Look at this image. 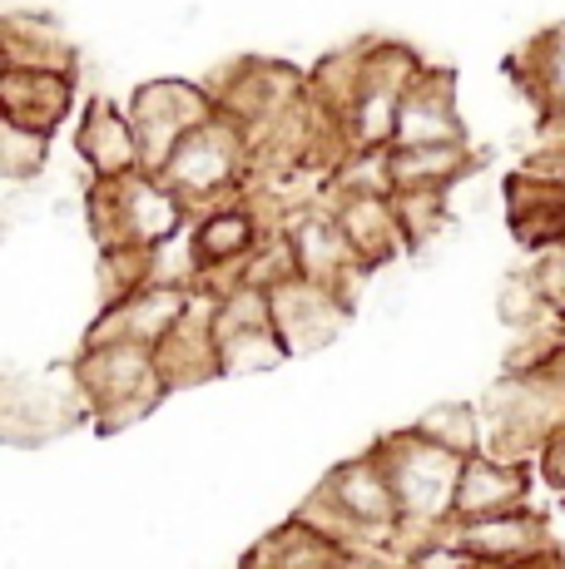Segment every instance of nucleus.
I'll use <instances>...</instances> for the list:
<instances>
[{
  "instance_id": "nucleus-1",
  "label": "nucleus",
  "mask_w": 565,
  "mask_h": 569,
  "mask_svg": "<svg viewBox=\"0 0 565 569\" xmlns=\"http://www.w3.org/2000/svg\"><path fill=\"white\" fill-rule=\"evenodd\" d=\"M387 466V480L397 490V510H402V550L427 535L447 530L456 520V490H462V470L466 456L447 451V446L427 441L417 426L407 431H387L373 446Z\"/></svg>"
},
{
  "instance_id": "nucleus-2",
  "label": "nucleus",
  "mask_w": 565,
  "mask_h": 569,
  "mask_svg": "<svg viewBox=\"0 0 565 569\" xmlns=\"http://www.w3.org/2000/svg\"><path fill=\"white\" fill-rule=\"evenodd\" d=\"M189 213L194 208L149 169L90 189V223L105 253H159L189 233Z\"/></svg>"
},
{
  "instance_id": "nucleus-3",
  "label": "nucleus",
  "mask_w": 565,
  "mask_h": 569,
  "mask_svg": "<svg viewBox=\"0 0 565 569\" xmlns=\"http://www.w3.org/2000/svg\"><path fill=\"white\" fill-rule=\"evenodd\" d=\"M482 426H486V456L496 461H541L551 436L565 426V391L556 387L546 367L541 371H511L482 401Z\"/></svg>"
},
{
  "instance_id": "nucleus-4",
  "label": "nucleus",
  "mask_w": 565,
  "mask_h": 569,
  "mask_svg": "<svg viewBox=\"0 0 565 569\" xmlns=\"http://www.w3.org/2000/svg\"><path fill=\"white\" fill-rule=\"evenodd\" d=\"M75 381H80L85 416L100 431H125V426L145 421L149 411L165 401V377H159V357L149 347H80L75 357Z\"/></svg>"
},
{
  "instance_id": "nucleus-5",
  "label": "nucleus",
  "mask_w": 565,
  "mask_h": 569,
  "mask_svg": "<svg viewBox=\"0 0 565 569\" xmlns=\"http://www.w3.org/2000/svg\"><path fill=\"white\" fill-rule=\"evenodd\" d=\"M254 149H258L254 129H248L238 114L219 109L209 124H199L179 149H174V159L165 163L159 179H165L189 208L204 213V208H219V203L238 199V183H244L248 163H254Z\"/></svg>"
},
{
  "instance_id": "nucleus-6",
  "label": "nucleus",
  "mask_w": 565,
  "mask_h": 569,
  "mask_svg": "<svg viewBox=\"0 0 565 569\" xmlns=\"http://www.w3.org/2000/svg\"><path fill=\"white\" fill-rule=\"evenodd\" d=\"M422 70H427V64H422L407 46H393V40L367 46L363 80H357V94L343 114L347 154H377V149H393L397 114H402V104H407L412 84L422 80Z\"/></svg>"
},
{
  "instance_id": "nucleus-7",
  "label": "nucleus",
  "mask_w": 565,
  "mask_h": 569,
  "mask_svg": "<svg viewBox=\"0 0 565 569\" xmlns=\"http://www.w3.org/2000/svg\"><path fill=\"white\" fill-rule=\"evenodd\" d=\"M129 119L139 129V149H145V169L165 173V163L174 159V149L194 134L199 124H209L219 114V94L204 90L189 80H149L129 94Z\"/></svg>"
},
{
  "instance_id": "nucleus-8",
  "label": "nucleus",
  "mask_w": 565,
  "mask_h": 569,
  "mask_svg": "<svg viewBox=\"0 0 565 569\" xmlns=\"http://www.w3.org/2000/svg\"><path fill=\"white\" fill-rule=\"evenodd\" d=\"M323 496L353 520L357 530V550L383 555L402 545V510H397V490L387 480V466L377 451L357 456V461H343L323 476Z\"/></svg>"
},
{
  "instance_id": "nucleus-9",
  "label": "nucleus",
  "mask_w": 565,
  "mask_h": 569,
  "mask_svg": "<svg viewBox=\"0 0 565 569\" xmlns=\"http://www.w3.org/2000/svg\"><path fill=\"white\" fill-rule=\"evenodd\" d=\"M288 362L278 327H274V292L238 282L219 298V371L224 377H258Z\"/></svg>"
},
{
  "instance_id": "nucleus-10",
  "label": "nucleus",
  "mask_w": 565,
  "mask_h": 569,
  "mask_svg": "<svg viewBox=\"0 0 565 569\" xmlns=\"http://www.w3.org/2000/svg\"><path fill=\"white\" fill-rule=\"evenodd\" d=\"M194 302V288H169V282H149V288L129 292L119 302H105L95 327L85 332V347H115V342H129V347H159L174 337V327L184 322Z\"/></svg>"
},
{
  "instance_id": "nucleus-11",
  "label": "nucleus",
  "mask_w": 565,
  "mask_h": 569,
  "mask_svg": "<svg viewBox=\"0 0 565 569\" xmlns=\"http://www.w3.org/2000/svg\"><path fill=\"white\" fill-rule=\"evenodd\" d=\"M282 238H288V248H293L298 278L318 282V288H333L338 298L353 292L363 262H357L333 208H303V213H293V223H282Z\"/></svg>"
},
{
  "instance_id": "nucleus-12",
  "label": "nucleus",
  "mask_w": 565,
  "mask_h": 569,
  "mask_svg": "<svg viewBox=\"0 0 565 569\" xmlns=\"http://www.w3.org/2000/svg\"><path fill=\"white\" fill-rule=\"evenodd\" d=\"M452 535L472 550V560L482 569H521L536 560H556L546 520L531 506L506 510V516H486V520H452Z\"/></svg>"
},
{
  "instance_id": "nucleus-13",
  "label": "nucleus",
  "mask_w": 565,
  "mask_h": 569,
  "mask_svg": "<svg viewBox=\"0 0 565 569\" xmlns=\"http://www.w3.org/2000/svg\"><path fill=\"white\" fill-rule=\"evenodd\" d=\"M75 154L90 169L95 183H115L129 173H145V149H139V129L129 119V109L115 100H90L80 109L75 124Z\"/></svg>"
},
{
  "instance_id": "nucleus-14",
  "label": "nucleus",
  "mask_w": 565,
  "mask_h": 569,
  "mask_svg": "<svg viewBox=\"0 0 565 569\" xmlns=\"http://www.w3.org/2000/svg\"><path fill=\"white\" fill-rule=\"evenodd\" d=\"M155 357H159V377H165L169 391L224 377L219 371V292L194 288V302H189V312H184V322L174 327V337Z\"/></svg>"
},
{
  "instance_id": "nucleus-15",
  "label": "nucleus",
  "mask_w": 565,
  "mask_h": 569,
  "mask_svg": "<svg viewBox=\"0 0 565 569\" xmlns=\"http://www.w3.org/2000/svg\"><path fill=\"white\" fill-rule=\"evenodd\" d=\"M347 322V298H338L333 288H318L308 278H288L274 288V327L288 347V357L298 352H318Z\"/></svg>"
},
{
  "instance_id": "nucleus-16",
  "label": "nucleus",
  "mask_w": 565,
  "mask_h": 569,
  "mask_svg": "<svg viewBox=\"0 0 565 569\" xmlns=\"http://www.w3.org/2000/svg\"><path fill=\"white\" fill-rule=\"evenodd\" d=\"M427 144H466V124L456 114V80L452 70H422L407 104L397 114L393 149H427Z\"/></svg>"
},
{
  "instance_id": "nucleus-17",
  "label": "nucleus",
  "mask_w": 565,
  "mask_h": 569,
  "mask_svg": "<svg viewBox=\"0 0 565 569\" xmlns=\"http://www.w3.org/2000/svg\"><path fill=\"white\" fill-rule=\"evenodd\" d=\"M75 104V80L70 70H26V64H6L0 74V119L20 129H50L70 114Z\"/></svg>"
},
{
  "instance_id": "nucleus-18",
  "label": "nucleus",
  "mask_w": 565,
  "mask_h": 569,
  "mask_svg": "<svg viewBox=\"0 0 565 569\" xmlns=\"http://www.w3.org/2000/svg\"><path fill=\"white\" fill-rule=\"evenodd\" d=\"M333 213H338L347 243H353L363 268H383V262H393L402 248H407L393 193H338Z\"/></svg>"
},
{
  "instance_id": "nucleus-19",
  "label": "nucleus",
  "mask_w": 565,
  "mask_h": 569,
  "mask_svg": "<svg viewBox=\"0 0 565 569\" xmlns=\"http://www.w3.org/2000/svg\"><path fill=\"white\" fill-rule=\"evenodd\" d=\"M526 466L516 461H496V456H472L462 470V490H456V520H486V516H506V510L526 506Z\"/></svg>"
},
{
  "instance_id": "nucleus-20",
  "label": "nucleus",
  "mask_w": 565,
  "mask_h": 569,
  "mask_svg": "<svg viewBox=\"0 0 565 569\" xmlns=\"http://www.w3.org/2000/svg\"><path fill=\"white\" fill-rule=\"evenodd\" d=\"M347 550L323 535H313L308 525L298 520H282L278 530H268L254 550L244 555L238 569H343Z\"/></svg>"
},
{
  "instance_id": "nucleus-21",
  "label": "nucleus",
  "mask_w": 565,
  "mask_h": 569,
  "mask_svg": "<svg viewBox=\"0 0 565 569\" xmlns=\"http://www.w3.org/2000/svg\"><path fill=\"white\" fill-rule=\"evenodd\" d=\"M472 169L466 144H427V149H387V183L393 193H447Z\"/></svg>"
},
{
  "instance_id": "nucleus-22",
  "label": "nucleus",
  "mask_w": 565,
  "mask_h": 569,
  "mask_svg": "<svg viewBox=\"0 0 565 569\" xmlns=\"http://www.w3.org/2000/svg\"><path fill=\"white\" fill-rule=\"evenodd\" d=\"M521 70H526L531 94L556 119H565V26L531 40L526 54H521Z\"/></svg>"
},
{
  "instance_id": "nucleus-23",
  "label": "nucleus",
  "mask_w": 565,
  "mask_h": 569,
  "mask_svg": "<svg viewBox=\"0 0 565 569\" xmlns=\"http://www.w3.org/2000/svg\"><path fill=\"white\" fill-rule=\"evenodd\" d=\"M427 441L447 446L456 456H482L486 446V426H482V407H472V401H437L432 411H422V421H412Z\"/></svg>"
},
{
  "instance_id": "nucleus-24",
  "label": "nucleus",
  "mask_w": 565,
  "mask_h": 569,
  "mask_svg": "<svg viewBox=\"0 0 565 569\" xmlns=\"http://www.w3.org/2000/svg\"><path fill=\"white\" fill-rule=\"evenodd\" d=\"M0 173L10 183H26L46 169V154H50V134L40 129H20V124H0Z\"/></svg>"
},
{
  "instance_id": "nucleus-25",
  "label": "nucleus",
  "mask_w": 565,
  "mask_h": 569,
  "mask_svg": "<svg viewBox=\"0 0 565 569\" xmlns=\"http://www.w3.org/2000/svg\"><path fill=\"white\" fill-rule=\"evenodd\" d=\"M402 569H482V565L472 560V550L456 540L452 525H447V530H437V535H427V540L407 545V550H402Z\"/></svg>"
},
{
  "instance_id": "nucleus-26",
  "label": "nucleus",
  "mask_w": 565,
  "mask_h": 569,
  "mask_svg": "<svg viewBox=\"0 0 565 569\" xmlns=\"http://www.w3.org/2000/svg\"><path fill=\"white\" fill-rule=\"evenodd\" d=\"M531 282H536V292H541V302H546V312L565 322V243H561V248H546V258L531 268Z\"/></svg>"
},
{
  "instance_id": "nucleus-27",
  "label": "nucleus",
  "mask_w": 565,
  "mask_h": 569,
  "mask_svg": "<svg viewBox=\"0 0 565 569\" xmlns=\"http://www.w3.org/2000/svg\"><path fill=\"white\" fill-rule=\"evenodd\" d=\"M541 476H546L556 490H565V426L551 436L546 451H541Z\"/></svg>"
},
{
  "instance_id": "nucleus-28",
  "label": "nucleus",
  "mask_w": 565,
  "mask_h": 569,
  "mask_svg": "<svg viewBox=\"0 0 565 569\" xmlns=\"http://www.w3.org/2000/svg\"><path fill=\"white\" fill-rule=\"evenodd\" d=\"M343 569H397V565H387L383 555H367V550H347Z\"/></svg>"
},
{
  "instance_id": "nucleus-29",
  "label": "nucleus",
  "mask_w": 565,
  "mask_h": 569,
  "mask_svg": "<svg viewBox=\"0 0 565 569\" xmlns=\"http://www.w3.org/2000/svg\"><path fill=\"white\" fill-rule=\"evenodd\" d=\"M546 371H551V377H556V387L565 391V342L556 347V352H551V362H546Z\"/></svg>"
},
{
  "instance_id": "nucleus-30",
  "label": "nucleus",
  "mask_w": 565,
  "mask_h": 569,
  "mask_svg": "<svg viewBox=\"0 0 565 569\" xmlns=\"http://www.w3.org/2000/svg\"><path fill=\"white\" fill-rule=\"evenodd\" d=\"M521 569H561V560H536V565H521Z\"/></svg>"
},
{
  "instance_id": "nucleus-31",
  "label": "nucleus",
  "mask_w": 565,
  "mask_h": 569,
  "mask_svg": "<svg viewBox=\"0 0 565 569\" xmlns=\"http://www.w3.org/2000/svg\"><path fill=\"white\" fill-rule=\"evenodd\" d=\"M561 183H565V169H561Z\"/></svg>"
}]
</instances>
